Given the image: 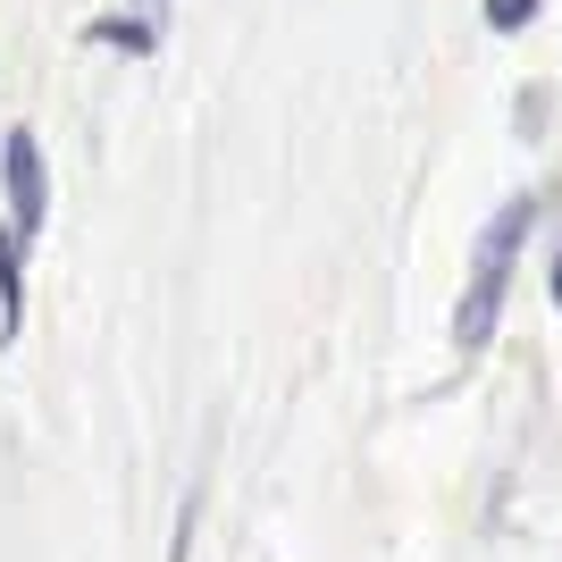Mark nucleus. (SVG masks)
Returning <instances> with one entry per match:
<instances>
[{
  "label": "nucleus",
  "instance_id": "5",
  "mask_svg": "<svg viewBox=\"0 0 562 562\" xmlns=\"http://www.w3.org/2000/svg\"><path fill=\"white\" fill-rule=\"evenodd\" d=\"M479 9H487V25H495V34H520V25L538 18L546 0H479Z\"/></svg>",
  "mask_w": 562,
  "mask_h": 562
},
{
  "label": "nucleus",
  "instance_id": "7",
  "mask_svg": "<svg viewBox=\"0 0 562 562\" xmlns=\"http://www.w3.org/2000/svg\"><path fill=\"white\" fill-rule=\"evenodd\" d=\"M546 294H554V311H562V235H554V269H546Z\"/></svg>",
  "mask_w": 562,
  "mask_h": 562
},
{
  "label": "nucleus",
  "instance_id": "1",
  "mask_svg": "<svg viewBox=\"0 0 562 562\" xmlns=\"http://www.w3.org/2000/svg\"><path fill=\"white\" fill-rule=\"evenodd\" d=\"M546 218V193H513L504 211L479 227V260H470V285H462V303H453V345L462 352H487L495 328H504V294H513V260L520 244H529V227Z\"/></svg>",
  "mask_w": 562,
  "mask_h": 562
},
{
  "label": "nucleus",
  "instance_id": "4",
  "mask_svg": "<svg viewBox=\"0 0 562 562\" xmlns=\"http://www.w3.org/2000/svg\"><path fill=\"white\" fill-rule=\"evenodd\" d=\"M93 43L135 50V59H143V50H151V25H143V18H101V25H93Z\"/></svg>",
  "mask_w": 562,
  "mask_h": 562
},
{
  "label": "nucleus",
  "instance_id": "2",
  "mask_svg": "<svg viewBox=\"0 0 562 562\" xmlns=\"http://www.w3.org/2000/svg\"><path fill=\"white\" fill-rule=\"evenodd\" d=\"M0 186H9V218H18L25 235H43V218H50V168H43V143L25 135V126H9V143H0Z\"/></svg>",
  "mask_w": 562,
  "mask_h": 562
},
{
  "label": "nucleus",
  "instance_id": "6",
  "mask_svg": "<svg viewBox=\"0 0 562 562\" xmlns=\"http://www.w3.org/2000/svg\"><path fill=\"white\" fill-rule=\"evenodd\" d=\"M520 135H546V93H520V117H513Z\"/></svg>",
  "mask_w": 562,
  "mask_h": 562
},
{
  "label": "nucleus",
  "instance_id": "3",
  "mask_svg": "<svg viewBox=\"0 0 562 562\" xmlns=\"http://www.w3.org/2000/svg\"><path fill=\"white\" fill-rule=\"evenodd\" d=\"M25 244H34V235L9 218V227H0V345H9L18 319H25Z\"/></svg>",
  "mask_w": 562,
  "mask_h": 562
}]
</instances>
